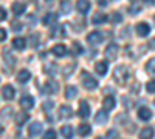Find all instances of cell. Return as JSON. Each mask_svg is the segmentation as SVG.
Returning <instances> with one entry per match:
<instances>
[{
	"label": "cell",
	"mask_w": 155,
	"mask_h": 139,
	"mask_svg": "<svg viewBox=\"0 0 155 139\" xmlns=\"http://www.w3.org/2000/svg\"><path fill=\"white\" fill-rule=\"evenodd\" d=\"M127 77H129V70L126 67L121 65V67L115 68V71H113V79L115 81H118L120 84H124L127 81Z\"/></svg>",
	"instance_id": "obj_1"
},
{
	"label": "cell",
	"mask_w": 155,
	"mask_h": 139,
	"mask_svg": "<svg viewBox=\"0 0 155 139\" xmlns=\"http://www.w3.org/2000/svg\"><path fill=\"white\" fill-rule=\"evenodd\" d=\"M82 85L84 88H87V90H95V88L98 87V81L93 77V76H90L88 73H82Z\"/></svg>",
	"instance_id": "obj_2"
},
{
	"label": "cell",
	"mask_w": 155,
	"mask_h": 139,
	"mask_svg": "<svg viewBox=\"0 0 155 139\" xmlns=\"http://www.w3.org/2000/svg\"><path fill=\"white\" fill-rule=\"evenodd\" d=\"M102 39H104V36H102L101 31H93V33H90L87 36V42L90 45H98V43L102 42Z\"/></svg>",
	"instance_id": "obj_3"
},
{
	"label": "cell",
	"mask_w": 155,
	"mask_h": 139,
	"mask_svg": "<svg viewBox=\"0 0 155 139\" xmlns=\"http://www.w3.org/2000/svg\"><path fill=\"white\" fill-rule=\"evenodd\" d=\"M104 56L109 59V60H115L116 56H118V45H115V43H110L107 48H106V51H104Z\"/></svg>",
	"instance_id": "obj_4"
},
{
	"label": "cell",
	"mask_w": 155,
	"mask_h": 139,
	"mask_svg": "<svg viewBox=\"0 0 155 139\" xmlns=\"http://www.w3.org/2000/svg\"><path fill=\"white\" fill-rule=\"evenodd\" d=\"M14 88H12L11 85H5L3 88H2V97L5 99V100H11L12 97H14Z\"/></svg>",
	"instance_id": "obj_5"
},
{
	"label": "cell",
	"mask_w": 155,
	"mask_h": 139,
	"mask_svg": "<svg viewBox=\"0 0 155 139\" xmlns=\"http://www.w3.org/2000/svg\"><path fill=\"white\" fill-rule=\"evenodd\" d=\"M137 34L138 36H141V37H144V36H147L149 34V31H150V27L147 23H144V22H141V23H138L137 25Z\"/></svg>",
	"instance_id": "obj_6"
},
{
	"label": "cell",
	"mask_w": 155,
	"mask_h": 139,
	"mask_svg": "<svg viewBox=\"0 0 155 139\" xmlns=\"http://www.w3.org/2000/svg\"><path fill=\"white\" fill-rule=\"evenodd\" d=\"M76 8L81 14H87L88 9H90V2L88 0H78L76 2Z\"/></svg>",
	"instance_id": "obj_7"
},
{
	"label": "cell",
	"mask_w": 155,
	"mask_h": 139,
	"mask_svg": "<svg viewBox=\"0 0 155 139\" xmlns=\"http://www.w3.org/2000/svg\"><path fill=\"white\" fill-rule=\"evenodd\" d=\"M71 115H73L71 107H68V105H61V108H59V118H61V119H68Z\"/></svg>",
	"instance_id": "obj_8"
},
{
	"label": "cell",
	"mask_w": 155,
	"mask_h": 139,
	"mask_svg": "<svg viewBox=\"0 0 155 139\" xmlns=\"http://www.w3.org/2000/svg\"><path fill=\"white\" fill-rule=\"evenodd\" d=\"M78 115H79L81 118H88V116H90V107H88V104L85 102V100H82V102L79 104Z\"/></svg>",
	"instance_id": "obj_9"
},
{
	"label": "cell",
	"mask_w": 155,
	"mask_h": 139,
	"mask_svg": "<svg viewBox=\"0 0 155 139\" xmlns=\"http://www.w3.org/2000/svg\"><path fill=\"white\" fill-rule=\"evenodd\" d=\"M41 131H42V124L41 122H33L28 128L30 136H37V134H41Z\"/></svg>",
	"instance_id": "obj_10"
},
{
	"label": "cell",
	"mask_w": 155,
	"mask_h": 139,
	"mask_svg": "<svg viewBox=\"0 0 155 139\" xmlns=\"http://www.w3.org/2000/svg\"><path fill=\"white\" fill-rule=\"evenodd\" d=\"M34 105V99L31 96H23L20 99V107H23L25 110H31Z\"/></svg>",
	"instance_id": "obj_11"
},
{
	"label": "cell",
	"mask_w": 155,
	"mask_h": 139,
	"mask_svg": "<svg viewBox=\"0 0 155 139\" xmlns=\"http://www.w3.org/2000/svg\"><path fill=\"white\" fill-rule=\"evenodd\" d=\"M53 54L58 56V57H64V56L67 54V48H65V45H62V43L54 45V46H53Z\"/></svg>",
	"instance_id": "obj_12"
},
{
	"label": "cell",
	"mask_w": 155,
	"mask_h": 139,
	"mask_svg": "<svg viewBox=\"0 0 155 139\" xmlns=\"http://www.w3.org/2000/svg\"><path fill=\"white\" fill-rule=\"evenodd\" d=\"M115 97L113 96H107V97H104V100H102V105H104V110L106 111H110V110H113L115 108Z\"/></svg>",
	"instance_id": "obj_13"
},
{
	"label": "cell",
	"mask_w": 155,
	"mask_h": 139,
	"mask_svg": "<svg viewBox=\"0 0 155 139\" xmlns=\"http://www.w3.org/2000/svg\"><path fill=\"white\" fill-rule=\"evenodd\" d=\"M30 77H31V73H30L28 70H20L19 74H17V82L25 84V82L30 81Z\"/></svg>",
	"instance_id": "obj_14"
},
{
	"label": "cell",
	"mask_w": 155,
	"mask_h": 139,
	"mask_svg": "<svg viewBox=\"0 0 155 139\" xmlns=\"http://www.w3.org/2000/svg\"><path fill=\"white\" fill-rule=\"evenodd\" d=\"M138 118H140L141 121H149V119L152 118V111H150L149 108H146V107L140 108V110H138Z\"/></svg>",
	"instance_id": "obj_15"
},
{
	"label": "cell",
	"mask_w": 155,
	"mask_h": 139,
	"mask_svg": "<svg viewBox=\"0 0 155 139\" xmlns=\"http://www.w3.org/2000/svg\"><path fill=\"white\" fill-rule=\"evenodd\" d=\"M44 91H45V93H48V94L56 93V91H58V84H56V82H53V81H48V82L45 84V87H44Z\"/></svg>",
	"instance_id": "obj_16"
},
{
	"label": "cell",
	"mask_w": 155,
	"mask_h": 139,
	"mask_svg": "<svg viewBox=\"0 0 155 139\" xmlns=\"http://www.w3.org/2000/svg\"><path fill=\"white\" fill-rule=\"evenodd\" d=\"M25 43H27V42H25V39H23V37H16V39L12 40V46H14L16 49H19V51L25 49V46H27Z\"/></svg>",
	"instance_id": "obj_17"
},
{
	"label": "cell",
	"mask_w": 155,
	"mask_h": 139,
	"mask_svg": "<svg viewBox=\"0 0 155 139\" xmlns=\"http://www.w3.org/2000/svg\"><path fill=\"white\" fill-rule=\"evenodd\" d=\"M107 62H98V64L95 65V70H96V73L98 74H101V76H104L106 73H107Z\"/></svg>",
	"instance_id": "obj_18"
},
{
	"label": "cell",
	"mask_w": 155,
	"mask_h": 139,
	"mask_svg": "<svg viewBox=\"0 0 155 139\" xmlns=\"http://www.w3.org/2000/svg\"><path fill=\"white\" fill-rule=\"evenodd\" d=\"M152 136H153V128H150V127L143 128L140 133V139H152Z\"/></svg>",
	"instance_id": "obj_19"
},
{
	"label": "cell",
	"mask_w": 155,
	"mask_h": 139,
	"mask_svg": "<svg viewBox=\"0 0 155 139\" xmlns=\"http://www.w3.org/2000/svg\"><path fill=\"white\" fill-rule=\"evenodd\" d=\"M61 133H62V136L65 137V139L73 137V128L70 127V125H64V127L61 128Z\"/></svg>",
	"instance_id": "obj_20"
},
{
	"label": "cell",
	"mask_w": 155,
	"mask_h": 139,
	"mask_svg": "<svg viewBox=\"0 0 155 139\" xmlns=\"http://www.w3.org/2000/svg\"><path fill=\"white\" fill-rule=\"evenodd\" d=\"M12 12L14 16H20L25 12V5L23 3H12Z\"/></svg>",
	"instance_id": "obj_21"
},
{
	"label": "cell",
	"mask_w": 155,
	"mask_h": 139,
	"mask_svg": "<svg viewBox=\"0 0 155 139\" xmlns=\"http://www.w3.org/2000/svg\"><path fill=\"white\" fill-rule=\"evenodd\" d=\"M78 130H79L78 133H79L81 136H84V137H85V136H88V134H90V131H92V128H90V125H88V124H81Z\"/></svg>",
	"instance_id": "obj_22"
},
{
	"label": "cell",
	"mask_w": 155,
	"mask_h": 139,
	"mask_svg": "<svg viewBox=\"0 0 155 139\" xmlns=\"http://www.w3.org/2000/svg\"><path fill=\"white\" fill-rule=\"evenodd\" d=\"M96 122L98 124H104V122H107V119H109V116H107V113H106V110L104 111H99V113H96Z\"/></svg>",
	"instance_id": "obj_23"
},
{
	"label": "cell",
	"mask_w": 155,
	"mask_h": 139,
	"mask_svg": "<svg viewBox=\"0 0 155 139\" xmlns=\"http://www.w3.org/2000/svg\"><path fill=\"white\" fill-rule=\"evenodd\" d=\"M27 121H28V113H19V115L16 116V124L17 125H23Z\"/></svg>",
	"instance_id": "obj_24"
},
{
	"label": "cell",
	"mask_w": 155,
	"mask_h": 139,
	"mask_svg": "<svg viewBox=\"0 0 155 139\" xmlns=\"http://www.w3.org/2000/svg\"><path fill=\"white\" fill-rule=\"evenodd\" d=\"M92 20H93V23L99 25V23H102V22H106V20H107V16H106V14H101V12H98V14L93 16Z\"/></svg>",
	"instance_id": "obj_25"
},
{
	"label": "cell",
	"mask_w": 155,
	"mask_h": 139,
	"mask_svg": "<svg viewBox=\"0 0 155 139\" xmlns=\"http://www.w3.org/2000/svg\"><path fill=\"white\" fill-rule=\"evenodd\" d=\"M76 93H78L76 87H67V88H65V97H67V99H73V97L76 96Z\"/></svg>",
	"instance_id": "obj_26"
},
{
	"label": "cell",
	"mask_w": 155,
	"mask_h": 139,
	"mask_svg": "<svg viewBox=\"0 0 155 139\" xmlns=\"http://www.w3.org/2000/svg\"><path fill=\"white\" fill-rule=\"evenodd\" d=\"M56 19H58V16L54 14V12H48V14L44 17V20H42V22H44V25H50L51 22H54Z\"/></svg>",
	"instance_id": "obj_27"
},
{
	"label": "cell",
	"mask_w": 155,
	"mask_h": 139,
	"mask_svg": "<svg viewBox=\"0 0 155 139\" xmlns=\"http://www.w3.org/2000/svg\"><path fill=\"white\" fill-rule=\"evenodd\" d=\"M109 19H110L112 23H120V22L123 20V16L120 14V12H116V11H115V12H112V14H110Z\"/></svg>",
	"instance_id": "obj_28"
},
{
	"label": "cell",
	"mask_w": 155,
	"mask_h": 139,
	"mask_svg": "<svg viewBox=\"0 0 155 139\" xmlns=\"http://www.w3.org/2000/svg\"><path fill=\"white\" fill-rule=\"evenodd\" d=\"M81 53H82V46L78 43V42H73V45H71V54L78 56V54H81Z\"/></svg>",
	"instance_id": "obj_29"
},
{
	"label": "cell",
	"mask_w": 155,
	"mask_h": 139,
	"mask_svg": "<svg viewBox=\"0 0 155 139\" xmlns=\"http://www.w3.org/2000/svg\"><path fill=\"white\" fill-rule=\"evenodd\" d=\"M146 70L149 73H155V57L153 59H149V62L146 64Z\"/></svg>",
	"instance_id": "obj_30"
},
{
	"label": "cell",
	"mask_w": 155,
	"mask_h": 139,
	"mask_svg": "<svg viewBox=\"0 0 155 139\" xmlns=\"http://www.w3.org/2000/svg\"><path fill=\"white\" fill-rule=\"evenodd\" d=\"M42 139H56V131L54 130H47L42 136Z\"/></svg>",
	"instance_id": "obj_31"
},
{
	"label": "cell",
	"mask_w": 155,
	"mask_h": 139,
	"mask_svg": "<svg viewBox=\"0 0 155 139\" xmlns=\"http://www.w3.org/2000/svg\"><path fill=\"white\" fill-rule=\"evenodd\" d=\"M44 70H45L47 74H56V71H58V70H56V65H47Z\"/></svg>",
	"instance_id": "obj_32"
},
{
	"label": "cell",
	"mask_w": 155,
	"mask_h": 139,
	"mask_svg": "<svg viewBox=\"0 0 155 139\" xmlns=\"http://www.w3.org/2000/svg\"><path fill=\"white\" fill-rule=\"evenodd\" d=\"M146 90H147L149 93H155V79L147 82V85H146Z\"/></svg>",
	"instance_id": "obj_33"
},
{
	"label": "cell",
	"mask_w": 155,
	"mask_h": 139,
	"mask_svg": "<svg viewBox=\"0 0 155 139\" xmlns=\"http://www.w3.org/2000/svg\"><path fill=\"white\" fill-rule=\"evenodd\" d=\"M31 43H33V46L34 48H37L39 46V34H33V37H31Z\"/></svg>",
	"instance_id": "obj_34"
},
{
	"label": "cell",
	"mask_w": 155,
	"mask_h": 139,
	"mask_svg": "<svg viewBox=\"0 0 155 139\" xmlns=\"http://www.w3.org/2000/svg\"><path fill=\"white\" fill-rule=\"evenodd\" d=\"M61 6H62V12H64V14H67V12H70V5H68L67 2H64Z\"/></svg>",
	"instance_id": "obj_35"
},
{
	"label": "cell",
	"mask_w": 155,
	"mask_h": 139,
	"mask_svg": "<svg viewBox=\"0 0 155 139\" xmlns=\"http://www.w3.org/2000/svg\"><path fill=\"white\" fill-rule=\"evenodd\" d=\"M3 56H5V60H8L11 65H14V59H12V56L9 53H3Z\"/></svg>",
	"instance_id": "obj_36"
},
{
	"label": "cell",
	"mask_w": 155,
	"mask_h": 139,
	"mask_svg": "<svg viewBox=\"0 0 155 139\" xmlns=\"http://www.w3.org/2000/svg\"><path fill=\"white\" fill-rule=\"evenodd\" d=\"M12 30H14V31H20V30H22V25L14 20V22H12Z\"/></svg>",
	"instance_id": "obj_37"
},
{
	"label": "cell",
	"mask_w": 155,
	"mask_h": 139,
	"mask_svg": "<svg viewBox=\"0 0 155 139\" xmlns=\"http://www.w3.org/2000/svg\"><path fill=\"white\" fill-rule=\"evenodd\" d=\"M129 11H130L132 14H137V12H140V6L138 5H132V8H129Z\"/></svg>",
	"instance_id": "obj_38"
},
{
	"label": "cell",
	"mask_w": 155,
	"mask_h": 139,
	"mask_svg": "<svg viewBox=\"0 0 155 139\" xmlns=\"http://www.w3.org/2000/svg\"><path fill=\"white\" fill-rule=\"evenodd\" d=\"M51 107H53V102H47V104H44V110H45L47 113L51 111Z\"/></svg>",
	"instance_id": "obj_39"
},
{
	"label": "cell",
	"mask_w": 155,
	"mask_h": 139,
	"mask_svg": "<svg viewBox=\"0 0 155 139\" xmlns=\"http://www.w3.org/2000/svg\"><path fill=\"white\" fill-rule=\"evenodd\" d=\"M0 33H2V34H0V39H2V40H5V39H6V31H5V30H2Z\"/></svg>",
	"instance_id": "obj_40"
},
{
	"label": "cell",
	"mask_w": 155,
	"mask_h": 139,
	"mask_svg": "<svg viewBox=\"0 0 155 139\" xmlns=\"http://www.w3.org/2000/svg\"><path fill=\"white\" fill-rule=\"evenodd\" d=\"M149 48H155V37H153V39H150V42H149Z\"/></svg>",
	"instance_id": "obj_41"
},
{
	"label": "cell",
	"mask_w": 155,
	"mask_h": 139,
	"mask_svg": "<svg viewBox=\"0 0 155 139\" xmlns=\"http://www.w3.org/2000/svg\"><path fill=\"white\" fill-rule=\"evenodd\" d=\"M98 3L101 6H107V0H98Z\"/></svg>",
	"instance_id": "obj_42"
},
{
	"label": "cell",
	"mask_w": 155,
	"mask_h": 139,
	"mask_svg": "<svg viewBox=\"0 0 155 139\" xmlns=\"http://www.w3.org/2000/svg\"><path fill=\"white\" fill-rule=\"evenodd\" d=\"M6 19V11H5V8H2V20H5Z\"/></svg>",
	"instance_id": "obj_43"
},
{
	"label": "cell",
	"mask_w": 155,
	"mask_h": 139,
	"mask_svg": "<svg viewBox=\"0 0 155 139\" xmlns=\"http://www.w3.org/2000/svg\"><path fill=\"white\" fill-rule=\"evenodd\" d=\"M109 137H115V130H110L109 131Z\"/></svg>",
	"instance_id": "obj_44"
},
{
	"label": "cell",
	"mask_w": 155,
	"mask_h": 139,
	"mask_svg": "<svg viewBox=\"0 0 155 139\" xmlns=\"http://www.w3.org/2000/svg\"><path fill=\"white\" fill-rule=\"evenodd\" d=\"M144 2H146V3H149V5H152V3L155 2V0H144Z\"/></svg>",
	"instance_id": "obj_45"
},
{
	"label": "cell",
	"mask_w": 155,
	"mask_h": 139,
	"mask_svg": "<svg viewBox=\"0 0 155 139\" xmlns=\"http://www.w3.org/2000/svg\"><path fill=\"white\" fill-rule=\"evenodd\" d=\"M130 2H137V0H130Z\"/></svg>",
	"instance_id": "obj_46"
},
{
	"label": "cell",
	"mask_w": 155,
	"mask_h": 139,
	"mask_svg": "<svg viewBox=\"0 0 155 139\" xmlns=\"http://www.w3.org/2000/svg\"><path fill=\"white\" fill-rule=\"evenodd\" d=\"M96 139H101V137H96Z\"/></svg>",
	"instance_id": "obj_47"
},
{
	"label": "cell",
	"mask_w": 155,
	"mask_h": 139,
	"mask_svg": "<svg viewBox=\"0 0 155 139\" xmlns=\"http://www.w3.org/2000/svg\"><path fill=\"white\" fill-rule=\"evenodd\" d=\"M48 2H51V0H48Z\"/></svg>",
	"instance_id": "obj_48"
}]
</instances>
